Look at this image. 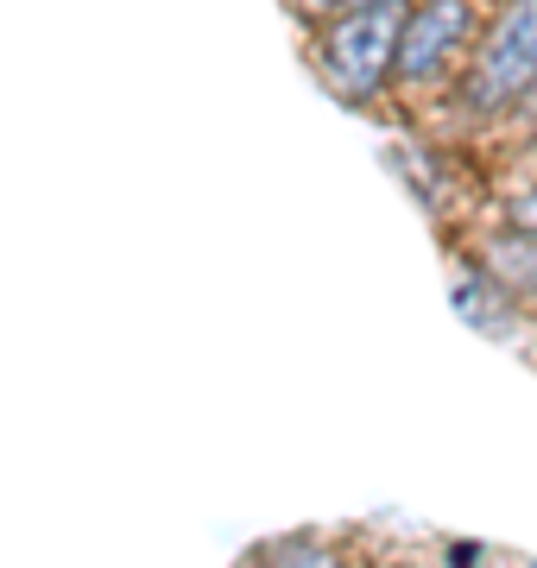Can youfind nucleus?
Returning a JSON list of instances; mask_svg holds the SVG:
<instances>
[{
	"instance_id": "obj_5",
	"label": "nucleus",
	"mask_w": 537,
	"mask_h": 568,
	"mask_svg": "<svg viewBox=\"0 0 537 568\" xmlns=\"http://www.w3.org/2000/svg\"><path fill=\"white\" fill-rule=\"evenodd\" d=\"M518 209H525V227H537V196H525Z\"/></svg>"
},
{
	"instance_id": "obj_1",
	"label": "nucleus",
	"mask_w": 537,
	"mask_h": 568,
	"mask_svg": "<svg viewBox=\"0 0 537 568\" xmlns=\"http://www.w3.org/2000/svg\"><path fill=\"white\" fill-rule=\"evenodd\" d=\"M398 26H405V7L398 0H373V7H348L323 32L316 70H323V82L342 102H367L373 89L386 82V70L398 63Z\"/></svg>"
},
{
	"instance_id": "obj_2",
	"label": "nucleus",
	"mask_w": 537,
	"mask_h": 568,
	"mask_svg": "<svg viewBox=\"0 0 537 568\" xmlns=\"http://www.w3.org/2000/svg\"><path fill=\"white\" fill-rule=\"evenodd\" d=\"M531 82H537V0H513L499 13V26L487 32V44H480L475 70L462 82V102L475 108V114H499Z\"/></svg>"
},
{
	"instance_id": "obj_4",
	"label": "nucleus",
	"mask_w": 537,
	"mask_h": 568,
	"mask_svg": "<svg viewBox=\"0 0 537 568\" xmlns=\"http://www.w3.org/2000/svg\"><path fill=\"white\" fill-rule=\"evenodd\" d=\"M304 7H316V13H342V7H373V0H304Z\"/></svg>"
},
{
	"instance_id": "obj_3",
	"label": "nucleus",
	"mask_w": 537,
	"mask_h": 568,
	"mask_svg": "<svg viewBox=\"0 0 537 568\" xmlns=\"http://www.w3.org/2000/svg\"><path fill=\"white\" fill-rule=\"evenodd\" d=\"M468 26H475V0H417L398 26V77L430 82L462 51Z\"/></svg>"
}]
</instances>
